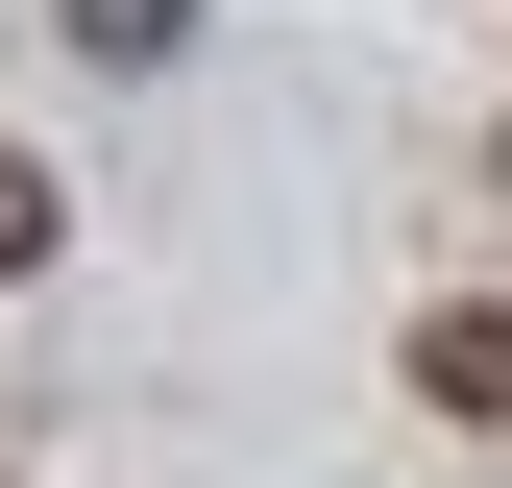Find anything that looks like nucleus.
Listing matches in <instances>:
<instances>
[{
  "label": "nucleus",
  "mask_w": 512,
  "mask_h": 488,
  "mask_svg": "<svg viewBox=\"0 0 512 488\" xmlns=\"http://www.w3.org/2000/svg\"><path fill=\"white\" fill-rule=\"evenodd\" d=\"M49 220H74V196H49V171L0 147V269H49Z\"/></svg>",
  "instance_id": "nucleus-3"
},
{
  "label": "nucleus",
  "mask_w": 512,
  "mask_h": 488,
  "mask_svg": "<svg viewBox=\"0 0 512 488\" xmlns=\"http://www.w3.org/2000/svg\"><path fill=\"white\" fill-rule=\"evenodd\" d=\"M74 49H98V74H171V49H196V0H74Z\"/></svg>",
  "instance_id": "nucleus-2"
},
{
  "label": "nucleus",
  "mask_w": 512,
  "mask_h": 488,
  "mask_svg": "<svg viewBox=\"0 0 512 488\" xmlns=\"http://www.w3.org/2000/svg\"><path fill=\"white\" fill-rule=\"evenodd\" d=\"M415 391H439V415H512V318H488V293H464V318H415Z\"/></svg>",
  "instance_id": "nucleus-1"
}]
</instances>
